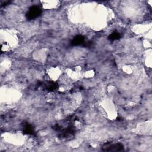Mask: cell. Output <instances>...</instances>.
Masks as SVG:
<instances>
[{
  "mask_svg": "<svg viewBox=\"0 0 152 152\" xmlns=\"http://www.w3.org/2000/svg\"><path fill=\"white\" fill-rule=\"evenodd\" d=\"M85 38L82 35H77L74 37L71 41V45L72 46L83 45L85 42Z\"/></svg>",
  "mask_w": 152,
  "mask_h": 152,
  "instance_id": "cell-6",
  "label": "cell"
},
{
  "mask_svg": "<svg viewBox=\"0 0 152 152\" xmlns=\"http://www.w3.org/2000/svg\"><path fill=\"white\" fill-rule=\"evenodd\" d=\"M23 131L24 134L28 135H34L35 133L33 125L28 122H25L23 124Z\"/></svg>",
  "mask_w": 152,
  "mask_h": 152,
  "instance_id": "cell-5",
  "label": "cell"
},
{
  "mask_svg": "<svg viewBox=\"0 0 152 152\" xmlns=\"http://www.w3.org/2000/svg\"><path fill=\"white\" fill-rule=\"evenodd\" d=\"M120 37H121L120 33L118 31H114L109 36L108 39L111 41H115V40H118Z\"/></svg>",
  "mask_w": 152,
  "mask_h": 152,
  "instance_id": "cell-7",
  "label": "cell"
},
{
  "mask_svg": "<svg viewBox=\"0 0 152 152\" xmlns=\"http://www.w3.org/2000/svg\"><path fill=\"white\" fill-rule=\"evenodd\" d=\"M42 14V9L38 5H33L30 7L26 13V18L28 20H32L39 17Z\"/></svg>",
  "mask_w": 152,
  "mask_h": 152,
  "instance_id": "cell-3",
  "label": "cell"
},
{
  "mask_svg": "<svg viewBox=\"0 0 152 152\" xmlns=\"http://www.w3.org/2000/svg\"><path fill=\"white\" fill-rule=\"evenodd\" d=\"M65 124H56L53 129L59 133L58 137L62 139H71L75 134V127L72 124L71 119H67L65 121Z\"/></svg>",
  "mask_w": 152,
  "mask_h": 152,
  "instance_id": "cell-1",
  "label": "cell"
},
{
  "mask_svg": "<svg viewBox=\"0 0 152 152\" xmlns=\"http://www.w3.org/2000/svg\"><path fill=\"white\" fill-rule=\"evenodd\" d=\"M42 86L45 88V89L49 91H53L58 88V83L52 81H48L44 83H43Z\"/></svg>",
  "mask_w": 152,
  "mask_h": 152,
  "instance_id": "cell-4",
  "label": "cell"
},
{
  "mask_svg": "<svg viewBox=\"0 0 152 152\" xmlns=\"http://www.w3.org/2000/svg\"><path fill=\"white\" fill-rule=\"evenodd\" d=\"M91 45H92V42L90 41H88V42H85L82 46L84 48H90L91 46Z\"/></svg>",
  "mask_w": 152,
  "mask_h": 152,
  "instance_id": "cell-8",
  "label": "cell"
},
{
  "mask_svg": "<svg viewBox=\"0 0 152 152\" xmlns=\"http://www.w3.org/2000/svg\"><path fill=\"white\" fill-rule=\"evenodd\" d=\"M124 149V145L119 142H107L102 147V150L104 151H122Z\"/></svg>",
  "mask_w": 152,
  "mask_h": 152,
  "instance_id": "cell-2",
  "label": "cell"
}]
</instances>
